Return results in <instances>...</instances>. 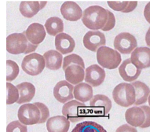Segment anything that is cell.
<instances>
[{
  "instance_id": "cell-35",
  "label": "cell",
  "mask_w": 150,
  "mask_h": 132,
  "mask_svg": "<svg viewBox=\"0 0 150 132\" xmlns=\"http://www.w3.org/2000/svg\"><path fill=\"white\" fill-rule=\"evenodd\" d=\"M145 114V120L144 123L141 126V128H147L150 127V107L148 105H142L141 106Z\"/></svg>"
},
{
  "instance_id": "cell-14",
  "label": "cell",
  "mask_w": 150,
  "mask_h": 132,
  "mask_svg": "<svg viewBox=\"0 0 150 132\" xmlns=\"http://www.w3.org/2000/svg\"><path fill=\"white\" fill-rule=\"evenodd\" d=\"M61 13L64 19L69 21H77L83 17L81 7L76 3L66 1L61 6Z\"/></svg>"
},
{
  "instance_id": "cell-15",
  "label": "cell",
  "mask_w": 150,
  "mask_h": 132,
  "mask_svg": "<svg viewBox=\"0 0 150 132\" xmlns=\"http://www.w3.org/2000/svg\"><path fill=\"white\" fill-rule=\"evenodd\" d=\"M142 70L136 68L131 63L130 59H126L119 67V73L123 80L126 82H134L139 77Z\"/></svg>"
},
{
  "instance_id": "cell-21",
  "label": "cell",
  "mask_w": 150,
  "mask_h": 132,
  "mask_svg": "<svg viewBox=\"0 0 150 132\" xmlns=\"http://www.w3.org/2000/svg\"><path fill=\"white\" fill-rule=\"evenodd\" d=\"M74 98L78 101L85 103L93 98V88L86 83H80L74 87Z\"/></svg>"
},
{
  "instance_id": "cell-12",
  "label": "cell",
  "mask_w": 150,
  "mask_h": 132,
  "mask_svg": "<svg viewBox=\"0 0 150 132\" xmlns=\"http://www.w3.org/2000/svg\"><path fill=\"white\" fill-rule=\"evenodd\" d=\"M130 61L138 69L150 67V48L137 47L130 55Z\"/></svg>"
},
{
  "instance_id": "cell-39",
  "label": "cell",
  "mask_w": 150,
  "mask_h": 132,
  "mask_svg": "<svg viewBox=\"0 0 150 132\" xmlns=\"http://www.w3.org/2000/svg\"><path fill=\"white\" fill-rule=\"evenodd\" d=\"M40 7H41V10L43 9L45 7V6L47 4V2H40Z\"/></svg>"
},
{
  "instance_id": "cell-20",
  "label": "cell",
  "mask_w": 150,
  "mask_h": 132,
  "mask_svg": "<svg viewBox=\"0 0 150 132\" xmlns=\"http://www.w3.org/2000/svg\"><path fill=\"white\" fill-rule=\"evenodd\" d=\"M19 91V99L17 101V104H26L33 99L35 94V86L28 82L19 83L16 86Z\"/></svg>"
},
{
  "instance_id": "cell-17",
  "label": "cell",
  "mask_w": 150,
  "mask_h": 132,
  "mask_svg": "<svg viewBox=\"0 0 150 132\" xmlns=\"http://www.w3.org/2000/svg\"><path fill=\"white\" fill-rule=\"evenodd\" d=\"M125 120L128 124L134 127H141L145 120V112L141 107L129 108L125 113Z\"/></svg>"
},
{
  "instance_id": "cell-4",
  "label": "cell",
  "mask_w": 150,
  "mask_h": 132,
  "mask_svg": "<svg viewBox=\"0 0 150 132\" xmlns=\"http://www.w3.org/2000/svg\"><path fill=\"white\" fill-rule=\"evenodd\" d=\"M97 61L102 68L112 70L120 65L122 58L117 50L105 46L97 50Z\"/></svg>"
},
{
  "instance_id": "cell-24",
  "label": "cell",
  "mask_w": 150,
  "mask_h": 132,
  "mask_svg": "<svg viewBox=\"0 0 150 132\" xmlns=\"http://www.w3.org/2000/svg\"><path fill=\"white\" fill-rule=\"evenodd\" d=\"M131 84L135 91L136 101L134 105H140L146 102L150 94L149 87L142 81H134Z\"/></svg>"
},
{
  "instance_id": "cell-6",
  "label": "cell",
  "mask_w": 150,
  "mask_h": 132,
  "mask_svg": "<svg viewBox=\"0 0 150 132\" xmlns=\"http://www.w3.org/2000/svg\"><path fill=\"white\" fill-rule=\"evenodd\" d=\"M86 105L76 100L66 102L62 107V114L71 123H77L86 116Z\"/></svg>"
},
{
  "instance_id": "cell-28",
  "label": "cell",
  "mask_w": 150,
  "mask_h": 132,
  "mask_svg": "<svg viewBox=\"0 0 150 132\" xmlns=\"http://www.w3.org/2000/svg\"><path fill=\"white\" fill-rule=\"evenodd\" d=\"M77 65L81 66L82 68L85 69V64H84L83 59L78 54H71L64 57V59H63V65H62V68H63L64 71L69 65Z\"/></svg>"
},
{
  "instance_id": "cell-8",
  "label": "cell",
  "mask_w": 150,
  "mask_h": 132,
  "mask_svg": "<svg viewBox=\"0 0 150 132\" xmlns=\"http://www.w3.org/2000/svg\"><path fill=\"white\" fill-rule=\"evenodd\" d=\"M137 39L129 32H121L114 39V47L120 54H131L137 48Z\"/></svg>"
},
{
  "instance_id": "cell-25",
  "label": "cell",
  "mask_w": 150,
  "mask_h": 132,
  "mask_svg": "<svg viewBox=\"0 0 150 132\" xmlns=\"http://www.w3.org/2000/svg\"><path fill=\"white\" fill-rule=\"evenodd\" d=\"M44 27L47 33L52 36H57L60 33L64 32V23L60 17H52L48 18Z\"/></svg>"
},
{
  "instance_id": "cell-37",
  "label": "cell",
  "mask_w": 150,
  "mask_h": 132,
  "mask_svg": "<svg viewBox=\"0 0 150 132\" xmlns=\"http://www.w3.org/2000/svg\"><path fill=\"white\" fill-rule=\"evenodd\" d=\"M144 17L148 21V23L150 24V2L147 3V5L145 6V9H144Z\"/></svg>"
},
{
  "instance_id": "cell-1",
  "label": "cell",
  "mask_w": 150,
  "mask_h": 132,
  "mask_svg": "<svg viewBox=\"0 0 150 132\" xmlns=\"http://www.w3.org/2000/svg\"><path fill=\"white\" fill-rule=\"evenodd\" d=\"M108 20V12L100 6H91L83 12L82 21L91 31L102 29Z\"/></svg>"
},
{
  "instance_id": "cell-26",
  "label": "cell",
  "mask_w": 150,
  "mask_h": 132,
  "mask_svg": "<svg viewBox=\"0 0 150 132\" xmlns=\"http://www.w3.org/2000/svg\"><path fill=\"white\" fill-rule=\"evenodd\" d=\"M41 10L38 1H23L20 4L21 13L26 18H32Z\"/></svg>"
},
{
  "instance_id": "cell-23",
  "label": "cell",
  "mask_w": 150,
  "mask_h": 132,
  "mask_svg": "<svg viewBox=\"0 0 150 132\" xmlns=\"http://www.w3.org/2000/svg\"><path fill=\"white\" fill-rule=\"evenodd\" d=\"M90 107L95 111H99L102 109L104 114H107L112 109V101L106 95L97 94L93 96V98L90 101Z\"/></svg>"
},
{
  "instance_id": "cell-10",
  "label": "cell",
  "mask_w": 150,
  "mask_h": 132,
  "mask_svg": "<svg viewBox=\"0 0 150 132\" xmlns=\"http://www.w3.org/2000/svg\"><path fill=\"white\" fill-rule=\"evenodd\" d=\"M105 71L98 65H92L85 69L84 80L91 87H98L101 85L105 79Z\"/></svg>"
},
{
  "instance_id": "cell-32",
  "label": "cell",
  "mask_w": 150,
  "mask_h": 132,
  "mask_svg": "<svg viewBox=\"0 0 150 132\" xmlns=\"http://www.w3.org/2000/svg\"><path fill=\"white\" fill-rule=\"evenodd\" d=\"M34 104L39 108L40 113H41V119H40V121L39 123H43L47 122L50 116V110L48 107L43 103L39 102V101H36Z\"/></svg>"
},
{
  "instance_id": "cell-16",
  "label": "cell",
  "mask_w": 150,
  "mask_h": 132,
  "mask_svg": "<svg viewBox=\"0 0 150 132\" xmlns=\"http://www.w3.org/2000/svg\"><path fill=\"white\" fill-rule=\"evenodd\" d=\"M76 47L75 40L71 35L62 32L55 36V47L56 50L62 54H70L73 51Z\"/></svg>"
},
{
  "instance_id": "cell-31",
  "label": "cell",
  "mask_w": 150,
  "mask_h": 132,
  "mask_svg": "<svg viewBox=\"0 0 150 132\" xmlns=\"http://www.w3.org/2000/svg\"><path fill=\"white\" fill-rule=\"evenodd\" d=\"M6 132H28V127L19 120H14L7 125Z\"/></svg>"
},
{
  "instance_id": "cell-36",
  "label": "cell",
  "mask_w": 150,
  "mask_h": 132,
  "mask_svg": "<svg viewBox=\"0 0 150 132\" xmlns=\"http://www.w3.org/2000/svg\"><path fill=\"white\" fill-rule=\"evenodd\" d=\"M116 132H138L135 127L129 124H123L116 129Z\"/></svg>"
},
{
  "instance_id": "cell-40",
  "label": "cell",
  "mask_w": 150,
  "mask_h": 132,
  "mask_svg": "<svg viewBox=\"0 0 150 132\" xmlns=\"http://www.w3.org/2000/svg\"><path fill=\"white\" fill-rule=\"evenodd\" d=\"M148 101H149V107H150V94L149 96V98H148Z\"/></svg>"
},
{
  "instance_id": "cell-27",
  "label": "cell",
  "mask_w": 150,
  "mask_h": 132,
  "mask_svg": "<svg viewBox=\"0 0 150 132\" xmlns=\"http://www.w3.org/2000/svg\"><path fill=\"white\" fill-rule=\"evenodd\" d=\"M71 132H107L101 124L93 121H83L78 123Z\"/></svg>"
},
{
  "instance_id": "cell-38",
  "label": "cell",
  "mask_w": 150,
  "mask_h": 132,
  "mask_svg": "<svg viewBox=\"0 0 150 132\" xmlns=\"http://www.w3.org/2000/svg\"><path fill=\"white\" fill-rule=\"evenodd\" d=\"M145 43L147 44V46L149 47V48L150 47V27L148 29L147 32H146V35H145Z\"/></svg>"
},
{
  "instance_id": "cell-11",
  "label": "cell",
  "mask_w": 150,
  "mask_h": 132,
  "mask_svg": "<svg viewBox=\"0 0 150 132\" xmlns=\"http://www.w3.org/2000/svg\"><path fill=\"white\" fill-rule=\"evenodd\" d=\"M74 87L66 80L59 81L54 86V96L60 103H65L73 99Z\"/></svg>"
},
{
  "instance_id": "cell-34",
  "label": "cell",
  "mask_w": 150,
  "mask_h": 132,
  "mask_svg": "<svg viewBox=\"0 0 150 132\" xmlns=\"http://www.w3.org/2000/svg\"><path fill=\"white\" fill-rule=\"evenodd\" d=\"M107 12H108V20H107L105 25L101 29L104 32H108L110 30L113 29L115 25H116V17H115V15L108 10H107Z\"/></svg>"
},
{
  "instance_id": "cell-29",
  "label": "cell",
  "mask_w": 150,
  "mask_h": 132,
  "mask_svg": "<svg viewBox=\"0 0 150 132\" xmlns=\"http://www.w3.org/2000/svg\"><path fill=\"white\" fill-rule=\"evenodd\" d=\"M20 72L19 66L12 60L6 61V81L11 82L17 78Z\"/></svg>"
},
{
  "instance_id": "cell-33",
  "label": "cell",
  "mask_w": 150,
  "mask_h": 132,
  "mask_svg": "<svg viewBox=\"0 0 150 132\" xmlns=\"http://www.w3.org/2000/svg\"><path fill=\"white\" fill-rule=\"evenodd\" d=\"M108 5L111 9L116 11H120V12L124 13L125 10L127 8V6L129 4V2L127 1H124V2H115V1H109L108 2Z\"/></svg>"
},
{
  "instance_id": "cell-19",
  "label": "cell",
  "mask_w": 150,
  "mask_h": 132,
  "mask_svg": "<svg viewBox=\"0 0 150 132\" xmlns=\"http://www.w3.org/2000/svg\"><path fill=\"white\" fill-rule=\"evenodd\" d=\"M64 75L67 82L71 83V85L76 86L79 83H83L85 78V71L81 66L71 65L64 70Z\"/></svg>"
},
{
  "instance_id": "cell-3",
  "label": "cell",
  "mask_w": 150,
  "mask_h": 132,
  "mask_svg": "<svg viewBox=\"0 0 150 132\" xmlns=\"http://www.w3.org/2000/svg\"><path fill=\"white\" fill-rule=\"evenodd\" d=\"M114 101L120 106L128 108L134 105L136 101L135 91L131 83H121L112 91Z\"/></svg>"
},
{
  "instance_id": "cell-7",
  "label": "cell",
  "mask_w": 150,
  "mask_h": 132,
  "mask_svg": "<svg viewBox=\"0 0 150 132\" xmlns=\"http://www.w3.org/2000/svg\"><path fill=\"white\" fill-rule=\"evenodd\" d=\"M17 117L21 123L26 126L35 125L40 123L41 113L39 108L34 103H26L19 108L17 112Z\"/></svg>"
},
{
  "instance_id": "cell-9",
  "label": "cell",
  "mask_w": 150,
  "mask_h": 132,
  "mask_svg": "<svg viewBox=\"0 0 150 132\" xmlns=\"http://www.w3.org/2000/svg\"><path fill=\"white\" fill-rule=\"evenodd\" d=\"M84 47L92 52L97 50L106 44L105 35L100 31H89L86 32L83 39Z\"/></svg>"
},
{
  "instance_id": "cell-5",
  "label": "cell",
  "mask_w": 150,
  "mask_h": 132,
  "mask_svg": "<svg viewBox=\"0 0 150 132\" xmlns=\"http://www.w3.org/2000/svg\"><path fill=\"white\" fill-rule=\"evenodd\" d=\"M46 67L45 59L42 55L37 53L28 54L23 58L21 68L25 73L32 76H38Z\"/></svg>"
},
{
  "instance_id": "cell-22",
  "label": "cell",
  "mask_w": 150,
  "mask_h": 132,
  "mask_svg": "<svg viewBox=\"0 0 150 132\" xmlns=\"http://www.w3.org/2000/svg\"><path fill=\"white\" fill-rule=\"evenodd\" d=\"M45 59L46 67L48 69L56 71L62 67L63 65V57L59 52L54 50L47 51L43 55Z\"/></svg>"
},
{
  "instance_id": "cell-30",
  "label": "cell",
  "mask_w": 150,
  "mask_h": 132,
  "mask_svg": "<svg viewBox=\"0 0 150 132\" xmlns=\"http://www.w3.org/2000/svg\"><path fill=\"white\" fill-rule=\"evenodd\" d=\"M6 88H7L8 95L6 100V105H12L13 103H17L19 99V91L17 87L13 85L10 82L6 83Z\"/></svg>"
},
{
  "instance_id": "cell-13",
  "label": "cell",
  "mask_w": 150,
  "mask_h": 132,
  "mask_svg": "<svg viewBox=\"0 0 150 132\" xmlns=\"http://www.w3.org/2000/svg\"><path fill=\"white\" fill-rule=\"evenodd\" d=\"M22 33L25 35L28 41L36 46L42 43L47 35L45 27L40 23H32Z\"/></svg>"
},
{
  "instance_id": "cell-2",
  "label": "cell",
  "mask_w": 150,
  "mask_h": 132,
  "mask_svg": "<svg viewBox=\"0 0 150 132\" xmlns=\"http://www.w3.org/2000/svg\"><path fill=\"white\" fill-rule=\"evenodd\" d=\"M37 47L38 46L28 41L23 33H13L6 38V51L11 54H32Z\"/></svg>"
},
{
  "instance_id": "cell-18",
  "label": "cell",
  "mask_w": 150,
  "mask_h": 132,
  "mask_svg": "<svg viewBox=\"0 0 150 132\" xmlns=\"http://www.w3.org/2000/svg\"><path fill=\"white\" fill-rule=\"evenodd\" d=\"M70 121L64 116H56L49 118L47 121L48 132H68Z\"/></svg>"
}]
</instances>
